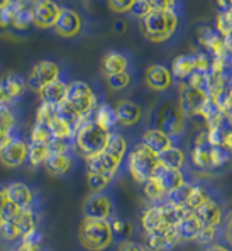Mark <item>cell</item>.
<instances>
[{
    "mask_svg": "<svg viewBox=\"0 0 232 251\" xmlns=\"http://www.w3.org/2000/svg\"><path fill=\"white\" fill-rule=\"evenodd\" d=\"M217 31L222 36H226V38L232 34V19L229 14H227V10H224V12L217 17Z\"/></svg>",
    "mask_w": 232,
    "mask_h": 251,
    "instance_id": "f907efd6",
    "label": "cell"
},
{
    "mask_svg": "<svg viewBox=\"0 0 232 251\" xmlns=\"http://www.w3.org/2000/svg\"><path fill=\"white\" fill-rule=\"evenodd\" d=\"M180 24L176 10H151L141 19V32L151 43H164L173 38Z\"/></svg>",
    "mask_w": 232,
    "mask_h": 251,
    "instance_id": "7a4b0ae2",
    "label": "cell"
},
{
    "mask_svg": "<svg viewBox=\"0 0 232 251\" xmlns=\"http://www.w3.org/2000/svg\"><path fill=\"white\" fill-rule=\"evenodd\" d=\"M182 243L176 227H161L146 234V248L149 251H171Z\"/></svg>",
    "mask_w": 232,
    "mask_h": 251,
    "instance_id": "5bb4252c",
    "label": "cell"
},
{
    "mask_svg": "<svg viewBox=\"0 0 232 251\" xmlns=\"http://www.w3.org/2000/svg\"><path fill=\"white\" fill-rule=\"evenodd\" d=\"M41 102H47L53 105H61L66 100V94H68V82H65L63 78H58L54 82L47 83L46 87H43L38 92Z\"/></svg>",
    "mask_w": 232,
    "mask_h": 251,
    "instance_id": "cb8c5ba5",
    "label": "cell"
},
{
    "mask_svg": "<svg viewBox=\"0 0 232 251\" xmlns=\"http://www.w3.org/2000/svg\"><path fill=\"white\" fill-rule=\"evenodd\" d=\"M51 139H53V132H51V127L47 124H39L36 123L31 129V141L34 143H46L49 145Z\"/></svg>",
    "mask_w": 232,
    "mask_h": 251,
    "instance_id": "f6af8a7d",
    "label": "cell"
},
{
    "mask_svg": "<svg viewBox=\"0 0 232 251\" xmlns=\"http://www.w3.org/2000/svg\"><path fill=\"white\" fill-rule=\"evenodd\" d=\"M29 154V143L19 136H12L9 141L0 148V161L7 168H19L27 163Z\"/></svg>",
    "mask_w": 232,
    "mask_h": 251,
    "instance_id": "30bf717a",
    "label": "cell"
},
{
    "mask_svg": "<svg viewBox=\"0 0 232 251\" xmlns=\"http://www.w3.org/2000/svg\"><path fill=\"white\" fill-rule=\"evenodd\" d=\"M2 2L12 3V5H22V3H32L34 0H2Z\"/></svg>",
    "mask_w": 232,
    "mask_h": 251,
    "instance_id": "94428289",
    "label": "cell"
},
{
    "mask_svg": "<svg viewBox=\"0 0 232 251\" xmlns=\"http://www.w3.org/2000/svg\"><path fill=\"white\" fill-rule=\"evenodd\" d=\"M56 116H58V105L41 102V105H39L38 110H36V123L49 126L54 119H56Z\"/></svg>",
    "mask_w": 232,
    "mask_h": 251,
    "instance_id": "b9f144b4",
    "label": "cell"
},
{
    "mask_svg": "<svg viewBox=\"0 0 232 251\" xmlns=\"http://www.w3.org/2000/svg\"><path fill=\"white\" fill-rule=\"evenodd\" d=\"M171 73L173 78L176 80H188V76L193 72H197V61H195L193 54H183V56L175 58L171 63Z\"/></svg>",
    "mask_w": 232,
    "mask_h": 251,
    "instance_id": "83f0119b",
    "label": "cell"
},
{
    "mask_svg": "<svg viewBox=\"0 0 232 251\" xmlns=\"http://www.w3.org/2000/svg\"><path fill=\"white\" fill-rule=\"evenodd\" d=\"M212 145L205 143V145H193L190 151V161L197 170L200 172H209L212 170Z\"/></svg>",
    "mask_w": 232,
    "mask_h": 251,
    "instance_id": "4316f807",
    "label": "cell"
},
{
    "mask_svg": "<svg viewBox=\"0 0 232 251\" xmlns=\"http://www.w3.org/2000/svg\"><path fill=\"white\" fill-rule=\"evenodd\" d=\"M141 185H142V194L148 199L149 204H161V202L166 201L168 192L164 190V187L161 185V182L156 176H151V178H148Z\"/></svg>",
    "mask_w": 232,
    "mask_h": 251,
    "instance_id": "1f68e13d",
    "label": "cell"
},
{
    "mask_svg": "<svg viewBox=\"0 0 232 251\" xmlns=\"http://www.w3.org/2000/svg\"><path fill=\"white\" fill-rule=\"evenodd\" d=\"M54 31L58 36L65 39H73L82 32L83 29V19L76 10L70 9V7H63L61 14L58 17L56 24H54Z\"/></svg>",
    "mask_w": 232,
    "mask_h": 251,
    "instance_id": "4fadbf2b",
    "label": "cell"
},
{
    "mask_svg": "<svg viewBox=\"0 0 232 251\" xmlns=\"http://www.w3.org/2000/svg\"><path fill=\"white\" fill-rule=\"evenodd\" d=\"M104 151H107V153H109L110 156L116 158V160L124 161V158L127 156V151H129V143L120 132L112 131L109 136V141H107V146Z\"/></svg>",
    "mask_w": 232,
    "mask_h": 251,
    "instance_id": "4dcf8cb0",
    "label": "cell"
},
{
    "mask_svg": "<svg viewBox=\"0 0 232 251\" xmlns=\"http://www.w3.org/2000/svg\"><path fill=\"white\" fill-rule=\"evenodd\" d=\"M92 119L95 121V123H98L102 126V127L109 129V131H112L114 127H116L117 124H119V119H117V112H116V107L107 104V102H102V104L97 105V109H95L93 116H92Z\"/></svg>",
    "mask_w": 232,
    "mask_h": 251,
    "instance_id": "f1b7e54d",
    "label": "cell"
},
{
    "mask_svg": "<svg viewBox=\"0 0 232 251\" xmlns=\"http://www.w3.org/2000/svg\"><path fill=\"white\" fill-rule=\"evenodd\" d=\"M14 9H16V5H12V3L0 2V27L2 29H12Z\"/></svg>",
    "mask_w": 232,
    "mask_h": 251,
    "instance_id": "7dc6e473",
    "label": "cell"
},
{
    "mask_svg": "<svg viewBox=\"0 0 232 251\" xmlns=\"http://www.w3.org/2000/svg\"><path fill=\"white\" fill-rule=\"evenodd\" d=\"M65 102L71 105L83 119H90L98 105V97L90 83L83 80H73L68 82V94Z\"/></svg>",
    "mask_w": 232,
    "mask_h": 251,
    "instance_id": "52a82bcc",
    "label": "cell"
},
{
    "mask_svg": "<svg viewBox=\"0 0 232 251\" xmlns=\"http://www.w3.org/2000/svg\"><path fill=\"white\" fill-rule=\"evenodd\" d=\"M160 167V154L144 143H138L127 151V172L134 182L144 183L148 178L154 176Z\"/></svg>",
    "mask_w": 232,
    "mask_h": 251,
    "instance_id": "277c9868",
    "label": "cell"
},
{
    "mask_svg": "<svg viewBox=\"0 0 232 251\" xmlns=\"http://www.w3.org/2000/svg\"><path fill=\"white\" fill-rule=\"evenodd\" d=\"M200 227H202V221H200V217L197 216V212L186 210L182 219L178 221V224H176V232H178L182 243L195 241L198 232H200Z\"/></svg>",
    "mask_w": 232,
    "mask_h": 251,
    "instance_id": "7402d4cb",
    "label": "cell"
},
{
    "mask_svg": "<svg viewBox=\"0 0 232 251\" xmlns=\"http://www.w3.org/2000/svg\"><path fill=\"white\" fill-rule=\"evenodd\" d=\"M32 24L39 29L54 27L63 7L58 5L54 0H34L32 2Z\"/></svg>",
    "mask_w": 232,
    "mask_h": 251,
    "instance_id": "7c38bea8",
    "label": "cell"
},
{
    "mask_svg": "<svg viewBox=\"0 0 232 251\" xmlns=\"http://www.w3.org/2000/svg\"><path fill=\"white\" fill-rule=\"evenodd\" d=\"M5 82L9 85L10 92H12L14 99L16 102H19L22 97L25 95V92L29 90V83H27V78H24L19 73H9L5 76Z\"/></svg>",
    "mask_w": 232,
    "mask_h": 251,
    "instance_id": "8d00e7d4",
    "label": "cell"
},
{
    "mask_svg": "<svg viewBox=\"0 0 232 251\" xmlns=\"http://www.w3.org/2000/svg\"><path fill=\"white\" fill-rule=\"evenodd\" d=\"M131 70V58L122 51H107L102 58V72L107 75H114V73H122Z\"/></svg>",
    "mask_w": 232,
    "mask_h": 251,
    "instance_id": "44dd1931",
    "label": "cell"
},
{
    "mask_svg": "<svg viewBox=\"0 0 232 251\" xmlns=\"http://www.w3.org/2000/svg\"><path fill=\"white\" fill-rule=\"evenodd\" d=\"M41 217L34 209H19L12 217L0 224V238L5 241H19L25 232L39 229Z\"/></svg>",
    "mask_w": 232,
    "mask_h": 251,
    "instance_id": "8992f818",
    "label": "cell"
},
{
    "mask_svg": "<svg viewBox=\"0 0 232 251\" xmlns=\"http://www.w3.org/2000/svg\"><path fill=\"white\" fill-rule=\"evenodd\" d=\"M188 117L182 110L178 102L164 100L154 110V127L161 129L173 139H180L186 132Z\"/></svg>",
    "mask_w": 232,
    "mask_h": 251,
    "instance_id": "5b68a950",
    "label": "cell"
},
{
    "mask_svg": "<svg viewBox=\"0 0 232 251\" xmlns=\"http://www.w3.org/2000/svg\"><path fill=\"white\" fill-rule=\"evenodd\" d=\"M14 104H16V99H14L5 78L0 80V105H14Z\"/></svg>",
    "mask_w": 232,
    "mask_h": 251,
    "instance_id": "db71d44e",
    "label": "cell"
},
{
    "mask_svg": "<svg viewBox=\"0 0 232 251\" xmlns=\"http://www.w3.org/2000/svg\"><path fill=\"white\" fill-rule=\"evenodd\" d=\"M153 10H176L178 12L180 0H146Z\"/></svg>",
    "mask_w": 232,
    "mask_h": 251,
    "instance_id": "681fc988",
    "label": "cell"
},
{
    "mask_svg": "<svg viewBox=\"0 0 232 251\" xmlns=\"http://www.w3.org/2000/svg\"><path fill=\"white\" fill-rule=\"evenodd\" d=\"M154 176L160 180L161 185L164 187L166 192L175 190V188H178L180 185L188 182V180H186V175H185V170L168 168V167H163V165L158 168V172L154 173Z\"/></svg>",
    "mask_w": 232,
    "mask_h": 251,
    "instance_id": "484cf974",
    "label": "cell"
},
{
    "mask_svg": "<svg viewBox=\"0 0 232 251\" xmlns=\"http://www.w3.org/2000/svg\"><path fill=\"white\" fill-rule=\"evenodd\" d=\"M78 241L88 251H105L116 241L110 221L83 217L78 226Z\"/></svg>",
    "mask_w": 232,
    "mask_h": 251,
    "instance_id": "3957f363",
    "label": "cell"
},
{
    "mask_svg": "<svg viewBox=\"0 0 232 251\" xmlns=\"http://www.w3.org/2000/svg\"><path fill=\"white\" fill-rule=\"evenodd\" d=\"M114 178L98 172H87V183L92 192H105Z\"/></svg>",
    "mask_w": 232,
    "mask_h": 251,
    "instance_id": "ab89813d",
    "label": "cell"
},
{
    "mask_svg": "<svg viewBox=\"0 0 232 251\" xmlns=\"http://www.w3.org/2000/svg\"><path fill=\"white\" fill-rule=\"evenodd\" d=\"M51 153H71L73 150V139L65 138H53L49 143Z\"/></svg>",
    "mask_w": 232,
    "mask_h": 251,
    "instance_id": "c3c4849f",
    "label": "cell"
},
{
    "mask_svg": "<svg viewBox=\"0 0 232 251\" xmlns=\"http://www.w3.org/2000/svg\"><path fill=\"white\" fill-rule=\"evenodd\" d=\"M109 7L117 14H129L131 7L134 5L136 0H107Z\"/></svg>",
    "mask_w": 232,
    "mask_h": 251,
    "instance_id": "f5cc1de1",
    "label": "cell"
},
{
    "mask_svg": "<svg viewBox=\"0 0 232 251\" xmlns=\"http://www.w3.org/2000/svg\"><path fill=\"white\" fill-rule=\"evenodd\" d=\"M173 73L164 65H151L146 70V85L154 92H166L173 85Z\"/></svg>",
    "mask_w": 232,
    "mask_h": 251,
    "instance_id": "9a60e30c",
    "label": "cell"
},
{
    "mask_svg": "<svg viewBox=\"0 0 232 251\" xmlns=\"http://www.w3.org/2000/svg\"><path fill=\"white\" fill-rule=\"evenodd\" d=\"M83 216L92 219L112 221L116 217V202L107 192H92L83 204Z\"/></svg>",
    "mask_w": 232,
    "mask_h": 251,
    "instance_id": "ba28073f",
    "label": "cell"
},
{
    "mask_svg": "<svg viewBox=\"0 0 232 251\" xmlns=\"http://www.w3.org/2000/svg\"><path fill=\"white\" fill-rule=\"evenodd\" d=\"M160 161L163 167L176 168V170H185L186 167V153L180 146H171L166 151L160 153Z\"/></svg>",
    "mask_w": 232,
    "mask_h": 251,
    "instance_id": "f546056e",
    "label": "cell"
},
{
    "mask_svg": "<svg viewBox=\"0 0 232 251\" xmlns=\"http://www.w3.org/2000/svg\"><path fill=\"white\" fill-rule=\"evenodd\" d=\"M110 224H112V231H114V234H116V238L120 239V241H126V239H129V236L132 234V224L129 223V221L114 217V219L110 221Z\"/></svg>",
    "mask_w": 232,
    "mask_h": 251,
    "instance_id": "bcb514c9",
    "label": "cell"
},
{
    "mask_svg": "<svg viewBox=\"0 0 232 251\" xmlns=\"http://www.w3.org/2000/svg\"><path fill=\"white\" fill-rule=\"evenodd\" d=\"M85 161H87V172L104 173V175H109L110 178H116V175L120 170V165H122V161L110 156L107 151H100L98 154L87 158Z\"/></svg>",
    "mask_w": 232,
    "mask_h": 251,
    "instance_id": "2e32d148",
    "label": "cell"
},
{
    "mask_svg": "<svg viewBox=\"0 0 232 251\" xmlns=\"http://www.w3.org/2000/svg\"><path fill=\"white\" fill-rule=\"evenodd\" d=\"M12 251H47V250L44 245H32V243H27V241H19V245Z\"/></svg>",
    "mask_w": 232,
    "mask_h": 251,
    "instance_id": "6f0895ef",
    "label": "cell"
},
{
    "mask_svg": "<svg viewBox=\"0 0 232 251\" xmlns=\"http://www.w3.org/2000/svg\"><path fill=\"white\" fill-rule=\"evenodd\" d=\"M7 187L9 199L17 205L19 209H34L36 195L34 190L24 182H10Z\"/></svg>",
    "mask_w": 232,
    "mask_h": 251,
    "instance_id": "ac0fdd59",
    "label": "cell"
},
{
    "mask_svg": "<svg viewBox=\"0 0 232 251\" xmlns=\"http://www.w3.org/2000/svg\"><path fill=\"white\" fill-rule=\"evenodd\" d=\"M17 210H19V207H17V205L9 199L7 187L0 185V224H2L3 221L9 219V217H12Z\"/></svg>",
    "mask_w": 232,
    "mask_h": 251,
    "instance_id": "f35d334b",
    "label": "cell"
},
{
    "mask_svg": "<svg viewBox=\"0 0 232 251\" xmlns=\"http://www.w3.org/2000/svg\"><path fill=\"white\" fill-rule=\"evenodd\" d=\"M219 231H220V227L205 226V224H202L200 232H198L195 243H198V245H202V246H210V245H213V243H217V238H219Z\"/></svg>",
    "mask_w": 232,
    "mask_h": 251,
    "instance_id": "7bdbcfd3",
    "label": "cell"
},
{
    "mask_svg": "<svg viewBox=\"0 0 232 251\" xmlns=\"http://www.w3.org/2000/svg\"><path fill=\"white\" fill-rule=\"evenodd\" d=\"M17 114L12 105H0V148L16 136Z\"/></svg>",
    "mask_w": 232,
    "mask_h": 251,
    "instance_id": "d4e9b609",
    "label": "cell"
},
{
    "mask_svg": "<svg viewBox=\"0 0 232 251\" xmlns=\"http://www.w3.org/2000/svg\"><path fill=\"white\" fill-rule=\"evenodd\" d=\"M117 251H149L146 248V245L138 241H131V239H126V241H120L119 250Z\"/></svg>",
    "mask_w": 232,
    "mask_h": 251,
    "instance_id": "11a10c76",
    "label": "cell"
},
{
    "mask_svg": "<svg viewBox=\"0 0 232 251\" xmlns=\"http://www.w3.org/2000/svg\"><path fill=\"white\" fill-rule=\"evenodd\" d=\"M116 32H126V22L124 21H116Z\"/></svg>",
    "mask_w": 232,
    "mask_h": 251,
    "instance_id": "91938a15",
    "label": "cell"
},
{
    "mask_svg": "<svg viewBox=\"0 0 232 251\" xmlns=\"http://www.w3.org/2000/svg\"><path fill=\"white\" fill-rule=\"evenodd\" d=\"M191 190H193V183L191 182L183 183V185H180L178 188H175V190L168 192L166 201L164 202L175 205V207H185L186 209V202H188Z\"/></svg>",
    "mask_w": 232,
    "mask_h": 251,
    "instance_id": "d590c367",
    "label": "cell"
},
{
    "mask_svg": "<svg viewBox=\"0 0 232 251\" xmlns=\"http://www.w3.org/2000/svg\"><path fill=\"white\" fill-rule=\"evenodd\" d=\"M212 170H219L222 168L224 165L229 163L231 160V151L227 150L226 146H215L212 145Z\"/></svg>",
    "mask_w": 232,
    "mask_h": 251,
    "instance_id": "ee69618b",
    "label": "cell"
},
{
    "mask_svg": "<svg viewBox=\"0 0 232 251\" xmlns=\"http://www.w3.org/2000/svg\"><path fill=\"white\" fill-rule=\"evenodd\" d=\"M220 229H222V234H224V238H226V241L232 246V212H229L226 216Z\"/></svg>",
    "mask_w": 232,
    "mask_h": 251,
    "instance_id": "9f6ffc18",
    "label": "cell"
},
{
    "mask_svg": "<svg viewBox=\"0 0 232 251\" xmlns=\"http://www.w3.org/2000/svg\"><path fill=\"white\" fill-rule=\"evenodd\" d=\"M105 78H107V85H109V88H112V90H116V92H122V90H126V88L131 87L134 76H132L131 70H129V72L107 75Z\"/></svg>",
    "mask_w": 232,
    "mask_h": 251,
    "instance_id": "74e56055",
    "label": "cell"
},
{
    "mask_svg": "<svg viewBox=\"0 0 232 251\" xmlns=\"http://www.w3.org/2000/svg\"><path fill=\"white\" fill-rule=\"evenodd\" d=\"M73 165L75 158L71 153H51L44 163V170L51 176H66L73 170Z\"/></svg>",
    "mask_w": 232,
    "mask_h": 251,
    "instance_id": "ffe728a7",
    "label": "cell"
},
{
    "mask_svg": "<svg viewBox=\"0 0 232 251\" xmlns=\"http://www.w3.org/2000/svg\"><path fill=\"white\" fill-rule=\"evenodd\" d=\"M116 112H117L119 124L124 126V127H131V126L139 124L142 119V107L138 102L127 100V99L117 102Z\"/></svg>",
    "mask_w": 232,
    "mask_h": 251,
    "instance_id": "d6986e66",
    "label": "cell"
},
{
    "mask_svg": "<svg viewBox=\"0 0 232 251\" xmlns=\"http://www.w3.org/2000/svg\"><path fill=\"white\" fill-rule=\"evenodd\" d=\"M32 3H22V5H16L14 9V22L12 29L16 31H25L32 24Z\"/></svg>",
    "mask_w": 232,
    "mask_h": 251,
    "instance_id": "e575fe53",
    "label": "cell"
},
{
    "mask_svg": "<svg viewBox=\"0 0 232 251\" xmlns=\"http://www.w3.org/2000/svg\"><path fill=\"white\" fill-rule=\"evenodd\" d=\"M141 143H144L146 146L151 148L153 151H156L158 154L163 153V151H166L168 148L175 146V139H173L169 134H166L164 131L158 129V127L146 129L144 134H142Z\"/></svg>",
    "mask_w": 232,
    "mask_h": 251,
    "instance_id": "603a6c76",
    "label": "cell"
},
{
    "mask_svg": "<svg viewBox=\"0 0 232 251\" xmlns=\"http://www.w3.org/2000/svg\"><path fill=\"white\" fill-rule=\"evenodd\" d=\"M210 95L205 88H198V87H193V85H188L186 83L185 87L182 88L180 92V99H178V104L182 107V110L185 112L186 117H191V116H200L202 109L204 105L209 102Z\"/></svg>",
    "mask_w": 232,
    "mask_h": 251,
    "instance_id": "8fae6325",
    "label": "cell"
},
{
    "mask_svg": "<svg viewBox=\"0 0 232 251\" xmlns=\"http://www.w3.org/2000/svg\"><path fill=\"white\" fill-rule=\"evenodd\" d=\"M151 10H153V9H151V7L148 5V2H146V0H136L134 5H132L131 10H129V14H131V16H134L136 19L141 21L142 17L148 16Z\"/></svg>",
    "mask_w": 232,
    "mask_h": 251,
    "instance_id": "816d5d0a",
    "label": "cell"
},
{
    "mask_svg": "<svg viewBox=\"0 0 232 251\" xmlns=\"http://www.w3.org/2000/svg\"><path fill=\"white\" fill-rule=\"evenodd\" d=\"M51 154L49 145L46 143H34L29 141V154H27V163L31 165L32 168L38 167H44L47 156Z\"/></svg>",
    "mask_w": 232,
    "mask_h": 251,
    "instance_id": "836d02e7",
    "label": "cell"
},
{
    "mask_svg": "<svg viewBox=\"0 0 232 251\" xmlns=\"http://www.w3.org/2000/svg\"><path fill=\"white\" fill-rule=\"evenodd\" d=\"M109 129L102 127L93 119H85L82 124L76 127L75 136H73V148L87 160L90 156H95L100 151L105 150L107 141L110 136Z\"/></svg>",
    "mask_w": 232,
    "mask_h": 251,
    "instance_id": "6da1fadb",
    "label": "cell"
},
{
    "mask_svg": "<svg viewBox=\"0 0 232 251\" xmlns=\"http://www.w3.org/2000/svg\"><path fill=\"white\" fill-rule=\"evenodd\" d=\"M204 251H232V248L226 245H220V243H213L210 246H205Z\"/></svg>",
    "mask_w": 232,
    "mask_h": 251,
    "instance_id": "680465c9",
    "label": "cell"
},
{
    "mask_svg": "<svg viewBox=\"0 0 232 251\" xmlns=\"http://www.w3.org/2000/svg\"><path fill=\"white\" fill-rule=\"evenodd\" d=\"M53 138H65V139H73L75 136V127L70 123H66L65 119H61L60 116H56V119L49 124Z\"/></svg>",
    "mask_w": 232,
    "mask_h": 251,
    "instance_id": "60d3db41",
    "label": "cell"
},
{
    "mask_svg": "<svg viewBox=\"0 0 232 251\" xmlns=\"http://www.w3.org/2000/svg\"><path fill=\"white\" fill-rule=\"evenodd\" d=\"M197 216L200 217L202 224L205 226H215V227H220L226 219V210H224V205L220 201H217L215 195L210 199L209 202H205L198 210H195Z\"/></svg>",
    "mask_w": 232,
    "mask_h": 251,
    "instance_id": "e0dca14e",
    "label": "cell"
},
{
    "mask_svg": "<svg viewBox=\"0 0 232 251\" xmlns=\"http://www.w3.org/2000/svg\"><path fill=\"white\" fill-rule=\"evenodd\" d=\"M212 197H213V194H212L210 187H207L205 183H193V190H191L188 202H186V209L195 212V210L200 209L205 202L210 201Z\"/></svg>",
    "mask_w": 232,
    "mask_h": 251,
    "instance_id": "d6a6232c",
    "label": "cell"
},
{
    "mask_svg": "<svg viewBox=\"0 0 232 251\" xmlns=\"http://www.w3.org/2000/svg\"><path fill=\"white\" fill-rule=\"evenodd\" d=\"M61 78V66L53 60H41L31 68V73L27 76L29 88L39 92L47 83Z\"/></svg>",
    "mask_w": 232,
    "mask_h": 251,
    "instance_id": "9c48e42d",
    "label": "cell"
}]
</instances>
